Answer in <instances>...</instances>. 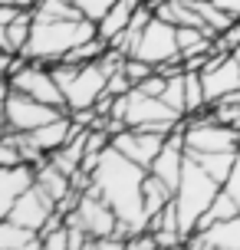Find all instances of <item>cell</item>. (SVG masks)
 Returning a JSON list of instances; mask_svg holds the SVG:
<instances>
[{
    "label": "cell",
    "mask_w": 240,
    "mask_h": 250,
    "mask_svg": "<svg viewBox=\"0 0 240 250\" xmlns=\"http://www.w3.org/2000/svg\"><path fill=\"white\" fill-rule=\"evenodd\" d=\"M224 191H227L230 198L237 201V208H240V155H237V162H234V171H230V178L224 181Z\"/></svg>",
    "instance_id": "obj_26"
},
{
    "label": "cell",
    "mask_w": 240,
    "mask_h": 250,
    "mask_svg": "<svg viewBox=\"0 0 240 250\" xmlns=\"http://www.w3.org/2000/svg\"><path fill=\"white\" fill-rule=\"evenodd\" d=\"M237 155H240V151H188V158H194V162L201 165L214 181H220V185L230 178Z\"/></svg>",
    "instance_id": "obj_16"
},
{
    "label": "cell",
    "mask_w": 240,
    "mask_h": 250,
    "mask_svg": "<svg viewBox=\"0 0 240 250\" xmlns=\"http://www.w3.org/2000/svg\"><path fill=\"white\" fill-rule=\"evenodd\" d=\"M10 60H13V53L0 50V79H10Z\"/></svg>",
    "instance_id": "obj_30"
},
{
    "label": "cell",
    "mask_w": 240,
    "mask_h": 250,
    "mask_svg": "<svg viewBox=\"0 0 240 250\" xmlns=\"http://www.w3.org/2000/svg\"><path fill=\"white\" fill-rule=\"evenodd\" d=\"M43 247L46 250H73V240H69V227H56L50 234H43Z\"/></svg>",
    "instance_id": "obj_24"
},
{
    "label": "cell",
    "mask_w": 240,
    "mask_h": 250,
    "mask_svg": "<svg viewBox=\"0 0 240 250\" xmlns=\"http://www.w3.org/2000/svg\"><path fill=\"white\" fill-rule=\"evenodd\" d=\"M66 224L69 227H82L89 237H109L115 234V227H119V214L112 211V204L102 198V191L96 185H89L82 191V198L73 211L66 214Z\"/></svg>",
    "instance_id": "obj_4"
},
{
    "label": "cell",
    "mask_w": 240,
    "mask_h": 250,
    "mask_svg": "<svg viewBox=\"0 0 240 250\" xmlns=\"http://www.w3.org/2000/svg\"><path fill=\"white\" fill-rule=\"evenodd\" d=\"M139 7H141L139 0H115L112 7H109V13L102 17L99 23H96L99 37L112 43V40H115V37H119V33H122V30L128 26V20L135 17V10H139Z\"/></svg>",
    "instance_id": "obj_13"
},
{
    "label": "cell",
    "mask_w": 240,
    "mask_h": 250,
    "mask_svg": "<svg viewBox=\"0 0 240 250\" xmlns=\"http://www.w3.org/2000/svg\"><path fill=\"white\" fill-rule=\"evenodd\" d=\"M73 3L82 10V17H86V20H96V23H99L102 17L109 13V7H112L115 0H73Z\"/></svg>",
    "instance_id": "obj_23"
},
{
    "label": "cell",
    "mask_w": 240,
    "mask_h": 250,
    "mask_svg": "<svg viewBox=\"0 0 240 250\" xmlns=\"http://www.w3.org/2000/svg\"><path fill=\"white\" fill-rule=\"evenodd\" d=\"M37 181V168L33 165H17V168H0V221L10 217L17 198Z\"/></svg>",
    "instance_id": "obj_12"
},
{
    "label": "cell",
    "mask_w": 240,
    "mask_h": 250,
    "mask_svg": "<svg viewBox=\"0 0 240 250\" xmlns=\"http://www.w3.org/2000/svg\"><path fill=\"white\" fill-rule=\"evenodd\" d=\"M164 138L168 135H161V132H148V128H132V125H125L122 132L112 135V148H119L132 162H139L141 168H148L155 162V155L164 148Z\"/></svg>",
    "instance_id": "obj_10"
},
{
    "label": "cell",
    "mask_w": 240,
    "mask_h": 250,
    "mask_svg": "<svg viewBox=\"0 0 240 250\" xmlns=\"http://www.w3.org/2000/svg\"><path fill=\"white\" fill-rule=\"evenodd\" d=\"M99 37L96 30V20H37L33 17V30H30V40L23 46L26 60L37 62H60L69 50H76L79 43Z\"/></svg>",
    "instance_id": "obj_2"
},
{
    "label": "cell",
    "mask_w": 240,
    "mask_h": 250,
    "mask_svg": "<svg viewBox=\"0 0 240 250\" xmlns=\"http://www.w3.org/2000/svg\"><path fill=\"white\" fill-rule=\"evenodd\" d=\"M132 56H139V60L152 62L155 69L164 66V62H171L181 56V46H178V26L161 20V17H152V23L145 26V33H141L139 46Z\"/></svg>",
    "instance_id": "obj_6"
},
{
    "label": "cell",
    "mask_w": 240,
    "mask_h": 250,
    "mask_svg": "<svg viewBox=\"0 0 240 250\" xmlns=\"http://www.w3.org/2000/svg\"><path fill=\"white\" fill-rule=\"evenodd\" d=\"M207 109V96H204V79L194 69H184V115H198Z\"/></svg>",
    "instance_id": "obj_19"
},
{
    "label": "cell",
    "mask_w": 240,
    "mask_h": 250,
    "mask_svg": "<svg viewBox=\"0 0 240 250\" xmlns=\"http://www.w3.org/2000/svg\"><path fill=\"white\" fill-rule=\"evenodd\" d=\"M161 99L175 109V112L184 115V73H175V76H168V83H164V92H161Z\"/></svg>",
    "instance_id": "obj_21"
},
{
    "label": "cell",
    "mask_w": 240,
    "mask_h": 250,
    "mask_svg": "<svg viewBox=\"0 0 240 250\" xmlns=\"http://www.w3.org/2000/svg\"><path fill=\"white\" fill-rule=\"evenodd\" d=\"M237 128H240V122H237Z\"/></svg>",
    "instance_id": "obj_38"
},
{
    "label": "cell",
    "mask_w": 240,
    "mask_h": 250,
    "mask_svg": "<svg viewBox=\"0 0 240 250\" xmlns=\"http://www.w3.org/2000/svg\"><path fill=\"white\" fill-rule=\"evenodd\" d=\"M220 188L224 185L214 181L194 158L184 162V175H181V185H178V191H175V208H178V221H181V234H184V237L198 230V221H201L204 214H207V208L214 204Z\"/></svg>",
    "instance_id": "obj_3"
},
{
    "label": "cell",
    "mask_w": 240,
    "mask_h": 250,
    "mask_svg": "<svg viewBox=\"0 0 240 250\" xmlns=\"http://www.w3.org/2000/svg\"><path fill=\"white\" fill-rule=\"evenodd\" d=\"M10 132V125H7V109H3V102H0V138Z\"/></svg>",
    "instance_id": "obj_32"
},
{
    "label": "cell",
    "mask_w": 240,
    "mask_h": 250,
    "mask_svg": "<svg viewBox=\"0 0 240 250\" xmlns=\"http://www.w3.org/2000/svg\"><path fill=\"white\" fill-rule=\"evenodd\" d=\"M40 250H46V247H40Z\"/></svg>",
    "instance_id": "obj_37"
},
{
    "label": "cell",
    "mask_w": 240,
    "mask_h": 250,
    "mask_svg": "<svg viewBox=\"0 0 240 250\" xmlns=\"http://www.w3.org/2000/svg\"><path fill=\"white\" fill-rule=\"evenodd\" d=\"M79 250H99V240H96V237H89V240H86V244H82Z\"/></svg>",
    "instance_id": "obj_35"
},
{
    "label": "cell",
    "mask_w": 240,
    "mask_h": 250,
    "mask_svg": "<svg viewBox=\"0 0 240 250\" xmlns=\"http://www.w3.org/2000/svg\"><path fill=\"white\" fill-rule=\"evenodd\" d=\"M10 96V79H0V102Z\"/></svg>",
    "instance_id": "obj_34"
},
{
    "label": "cell",
    "mask_w": 240,
    "mask_h": 250,
    "mask_svg": "<svg viewBox=\"0 0 240 250\" xmlns=\"http://www.w3.org/2000/svg\"><path fill=\"white\" fill-rule=\"evenodd\" d=\"M204 79V96H207V105H214L217 99H224L230 92L240 89V62L234 53H214L207 66L201 69Z\"/></svg>",
    "instance_id": "obj_8"
},
{
    "label": "cell",
    "mask_w": 240,
    "mask_h": 250,
    "mask_svg": "<svg viewBox=\"0 0 240 250\" xmlns=\"http://www.w3.org/2000/svg\"><path fill=\"white\" fill-rule=\"evenodd\" d=\"M109 86V73L99 62H86L79 66L73 86L66 89V112H82V109H96V102L105 96Z\"/></svg>",
    "instance_id": "obj_9"
},
{
    "label": "cell",
    "mask_w": 240,
    "mask_h": 250,
    "mask_svg": "<svg viewBox=\"0 0 240 250\" xmlns=\"http://www.w3.org/2000/svg\"><path fill=\"white\" fill-rule=\"evenodd\" d=\"M10 86L26 92V96H33V99H40V102H50V105L66 109V96H63V89H60V83H56V76H53V69L46 62L26 60L23 69L10 76Z\"/></svg>",
    "instance_id": "obj_7"
},
{
    "label": "cell",
    "mask_w": 240,
    "mask_h": 250,
    "mask_svg": "<svg viewBox=\"0 0 240 250\" xmlns=\"http://www.w3.org/2000/svg\"><path fill=\"white\" fill-rule=\"evenodd\" d=\"M33 17L37 20H79L82 10H79L73 0H37Z\"/></svg>",
    "instance_id": "obj_18"
},
{
    "label": "cell",
    "mask_w": 240,
    "mask_h": 250,
    "mask_svg": "<svg viewBox=\"0 0 240 250\" xmlns=\"http://www.w3.org/2000/svg\"><path fill=\"white\" fill-rule=\"evenodd\" d=\"M0 3H7V7H20V10H33V7H37V0H0Z\"/></svg>",
    "instance_id": "obj_31"
},
{
    "label": "cell",
    "mask_w": 240,
    "mask_h": 250,
    "mask_svg": "<svg viewBox=\"0 0 240 250\" xmlns=\"http://www.w3.org/2000/svg\"><path fill=\"white\" fill-rule=\"evenodd\" d=\"M135 89V83L125 76V69H119V73L109 76V86H105V92H112V96H125V92H132Z\"/></svg>",
    "instance_id": "obj_25"
},
{
    "label": "cell",
    "mask_w": 240,
    "mask_h": 250,
    "mask_svg": "<svg viewBox=\"0 0 240 250\" xmlns=\"http://www.w3.org/2000/svg\"><path fill=\"white\" fill-rule=\"evenodd\" d=\"M201 234L211 240L214 250H240V214L227 217V221H214L211 227H204Z\"/></svg>",
    "instance_id": "obj_17"
},
{
    "label": "cell",
    "mask_w": 240,
    "mask_h": 250,
    "mask_svg": "<svg viewBox=\"0 0 240 250\" xmlns=\"http://www.w3.org/2000/svg\"><path fill=\"white\" fill-rule=\"evenodd\" d=\"M43 247V237L30 227L17 224L10 217L0 221V250H40Z\"/></svg>",
    "instance_id": "obj_14"
},
{
    "label": "cell",
    "mask_w": 240,
    "mask_h": 250,
    "mask_svg": "<svg viewBox=\"0 0 240 250\" xmlns=\"http://www.w3.org/2000/svg\"><path fill=\"white\" fill-rule=\"evenodd\" d=\"M3 109H7V125H10V132H33L40 125L53 122V119H60L66 115V109L60 105H50V102H40L33 96H26L20 89L10 86V96L3 99Z\"/></svg>",
    "instance_id": "obj_5"
},
{
    "label": "cell",
    "mask_w": 240,
    "mask_h": 250,
    "mask_svg": "<svg viewBox=\"0 0 240 250\" xmlns=\"http://www.w3.org/2000/svg\"><path fill=\"white\" fill-rule=\"evenodd\" d=\"M122 69H125V76L132 79V83H135V86H139L141 79H148V76L155 73V66H152V62L139 60V56H125V66H122Z\"/></svg>",
    "instance_id": "obj_22"
},
{
    "label": "cell",
    "mask_w": 240,
    "mask_h": 250,
    "mask_svg": "<svg viewBox=\"0 0 240 250\" xmlns=\"http://www.w3.org/2000/svg\"><path fill=\"white\" fill-rule=\"evenodd\" d=\"M139 3H155V0H139Z\"/></svg>",
    "instance_id": "obj_36"
},
{
    "label": "cell",
    "mask_w": 240,
    "mask_h": 250,
    "mask_svg": "<svg viewBox=\"0 0 240 250\" xmlns=\"http://www.w3.org/2000/svg\"><path fill=\"white\" fill-rule=\"evenodd\" d=\"M30 30H33V10H20L7 23V40H10V53H23L26 40H30Z\"/></svg>",
    "instance_id": "obj_20"
},
{
    "label": "cell",
    "mask_w": 240,
    "mask_h": 250,
    "mask_svg": "<svg viewBox=\"0 0 240 250\" xmlns=\"http://www.w3.org/2000/svg\"><path fill=\"white\" fill-rule=\"evenodd\" d=\"M148 175V168H141L139 162L125 158L119 148L102 151L99 165L92 168V185L102 191V198L112 204V211L119 214V237H132L139 230H148V214L141 204V181Z\"/></svg>",
    "instance_id": "obj_1"
},
{
    "label": "cell",
    "mask_w": 240,
    "mask_h": 250,
    "mask_svg": "<svg viewBox=\"0 0 240 250\" xmlns=\"http://www.w3.org/2000/svg\"><path fill=\"white\" fill-rule=\"evenodd\" d=\"M175 201V191L164 185L158 175H145V181H141V204H145V214H148V221H152L158 211H164L168 204Z\"/></svg>",
    "instance_id": "obj_15"
},
{
    "label": "cell",
    "mask_w": 240,
    "mask_h": 250,
    "mask_svg": "<svg viewBox=\"0 0 240 250\" xmlns=\"http://www.w3.org/2000/svg\"><path fill=\"white\" fill-rule=\"evenodd\" d=\"M53 214H56V201L33 181V185L17 198V204H13V211H10V221H17V224H23V227H30V230L40 234V227L46 224Z\"/></svg>",
    "instance_id": "obj_11"
},
{
    "label": "cell",
    "mask_w": 240,
    "mask_h": 250,
    "mask_svg": "<svg viewBox=\"0 0 240 250\" xmlns=\"http://www.w3.org/2000/svg\"><path fill=\"white\" fill-rule=\"evenodd\" d=\"M214 3H217L224 13H230L234 20H240V0H214Z\"/></svg>",
    "instance_id": "obj_28"
},
{
    "label": "cell",
    "mask_w": 240,
    "mask_h": 250,
    "mask_svg": "<svg viewBox=\"0 0 240 250\" xmlns=\"http://www.w3.org/2000/svg\"><path fill=\"white\" fill-rule=\"evenodd\" d=\"M0 50L10 53V40H7V26H0Z\"/></svg>",
    "instance_id": "obj_33"
},
{
    "label": "cell",
    "mask_w": 240,
    "mask_h": 250,
    "mask_svg": "<svg viewBox=\"0 0 240 250\" xmlns=\"http://www.w3.org/2000/svg\"><path fill=\"white\" fill-rule=\"evenodd\" d=\"M181 250H214V247H211V240L204 237L201 230H194V234H188V237H184Z\"/></svg>",
    "instance_id": "obj_27"
},
{
    "label": "cell",
    "mask_w": 240,
    "mask_h": 250,
    "mask_svg": "<svg viewBox=\"0 0 240 250\" xmlns=\"http://www.w3.org/2000/svg\"><path fill=\"white\" fill-rule=\"evenodd\" d=\"M17 13H20V7H7V3H0V26H7Z\"/></svg>",
    "instance_id": "obj_29"
}]
</instances>
